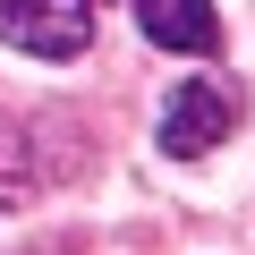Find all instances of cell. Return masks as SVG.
<instances>
[{
	"label": "cell",
	"mask_w": 255,
	"mask_h": 255,
	"mask_svg": "<svg viewBox=\"0 0 255 255\" xmlns=\"http://www.w3.org/2000/svg\"><path fill=\"white\" fill-rule=\"evenodd\" d=\"M0 43L34 60H77L94 43V0H0Z\"/></svg>",
	"instance_id": "6da1fadb"
},
{
	"label": "cell",
	"mask_w": 255,
	"mask_h": 255,
	"mask_svg": "<svg viewBox=\"0 0 255 255\" xmlns=\"http://www.w3.org/2000/svg\"><path fill=\"white\" fill-rule=\"evenodd\" d=\"M238 128V102L213 85V77H196V85H179L170 102H162V153H179V162H196V153H213L221 136Z\"/></svg>",
	"instance_id": "7a4b0ae2"
},
{
	"label": "cell",
	"mask_w": 255,
	"mask_h": 255,
	"mask_svg": "<svg viewBox=\"0 0 255 255\" xmlns=\"http://www.w3.org/2000/svg\"><path fill=\"white\" fill-rule=\"evenodd\" d=\"M136 26H145V43H162V51H221L213 0H136Z\"/></svg>",
	"instance_id": "3957f363"
},
{
	"label": "cell",
	"mask_w": 255,
	"mask_h": 255,
	"mask_svg": "<svg viewBox=\"0 0 255 255\" xmlns=\"http://www.w3.org/2000/svg\"><path fill=\"white\" fill-rule=\"evenodd\" d=\"M17 187H26V128L0 119V204H9Z\"/></svg>",
	"instance_id": "277c9868"
}]
</instances>
